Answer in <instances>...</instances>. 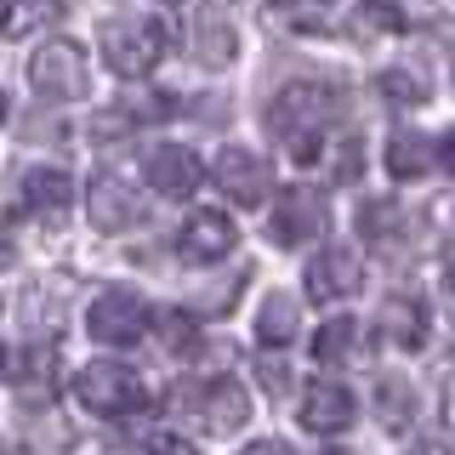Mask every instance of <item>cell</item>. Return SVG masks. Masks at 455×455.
Listing matches in <instances>:
<instances>
[{"mask_svg": "<svg viewBox=\"0 0 455 455\" xmlns=\"http://www.w3.org/2000/svg\"><path fill=\"white\" fill-rule=\"evenodd\" d=\"M353 416H359V404H353V393L341 387V381H307L302 393V427L307 433H347Z\"/></svg>", "mask_w": 455, "mask_h": 455, "instance_id": "obj_15", "label": "cell"}, {"mask_svg": "<svg viewBox=\"0 0 455 455\" xmlns=\"http://www.w3.org/2000/svg\"><path fill=\"white\" fill-rule=\"evenodd\" d=\"M75 398L92 416H108V421H120V416H137L142 404H148V387H142V376L132 364H120V359H92L75 376Z\"/></svg>", "mask_w": 455, "mask_h": 455, "instance_id": "obj_3", "label": "cell"}, {"mask_svg": "<svg viewBox=\"0 0 455 455\" xmlns=\"http://www.w3.org/2000/svg\"><path fill=\"white\" fill-rule=\"evenodd\" d=\"M256 381H262L274 398L291 393V364H284V359H256Z\"/></svg>", "mask_w": 455, "mask_h": 455, "instance_id": "obj_28", "label": "cell"}, {"mask_svg": "<svg viewBox=\"0 0 455 455\" xmlns=\"http://www.w3.org/2000/svg\"><path fill=\"white\" fill-rule=\"evenodd\" d=\"M6 376H12V353L0 347V381H6Z\"/></svg>", "mask_w": 455, "mask_h": 455, "instance_id": "obj_32", "label": "cell"}, {"mask_svg": "<svg viewBox=\"0 0 455 455\" xmlns=\"http://www.w3.org/2000/svg\"><path fill=\"white\" fill-rule=\"evenodd\" d=\"M376 410L387 427H410V416H416V387H410L404 376H387L376 387Z\"/></svg>", "mask_w": 455, "mask_h": 455, "instance_id": "obj_24", "label": "cell"}, {"mask_svg": "<svg viewBox=\"0 0 455 455\" xmlns=\"http://www.w3.org/2000/svg\"><path fill=\"white\" fill-rule=\"evenodd\" d=\"M199 177H205V165H199V154L188 142H160L148 154V188L165 199H188L199 188Z\"/></svg>", "mask_w": 455, "mask_h": 455, "instance_id": "obj_13", "label": "cell"}, {"mask_svg": "<svg viewBox=\"0 0 455 455\" xmlns=\"http://www.w3.org/2000/svg\"><path fill=\"white\" fill-rule=\"evenodd\" d=\"M217 188L234 199V205H267V194H274V165L256 148H234V142H228L217 154Z\"/></svg>", "mask_w": 455, "mask_h": 455, "instance_id": "obj_8", "label": "cell"}, {"mask_svg": "<svg viewBox=\"0 0 455 455\" xmlns=\"http://www.w3.org/2000/svg\"><path fill=\"white\" fill-rule=\"evenodd\" d=\"M68 205H75V177H68L63 165H35L23 177V188H18V199H12V217H35V222H46V228H57L68 217Z\"/></svg>", "mask_w": 455, "mask_h": 455, "instance_id": "obj_7", "label": "cell"}, {"mask_svg": "<svg viewBox=\"0 0 455 455\" xmlns=\"http://www.w3.org/2000/svg\"><path fill=\"white\" fill-rule=\"evenodd\" d=\"M154 313L148 302H142L137 291H125V284H114V291H103L92 307H85V331H92L97 341H108V347H132V341H142L154 331Z\"/></svg>", "mask_w": 455, "mask_h": 455, "instance_id": "obj_5", "label": "cell"}, {"mask_svg": "<svg viewBox=\"0 0 455 455\" xmlns=\"http://www.w3.org/2000/svg\"><path fill=\"white\" fill-rule=\"evenodd\" d=\"M188 52L205 68H222V63L239 57V35H234V23L222 18V6H194L188 12Z\"/></svg>", "mask_w": 455, "mask_h": 455, "instance_id": "obj_14", "label": "cell"}, {"mask_svg": "<svg viewBox=\"0 0 455 455\" xmlns=\"http://www.w3.org/2000/svg\"><path fill=\"white\" fill-rule=\"evenodd\" d=\"M284 28H324L331 23V0H267Z\"/></svg>", "mask_w": 455, "mask_h": 455, "instance_id": "obj_25", "label": "cell"}, {"mask_svg": "<svg viewBox=\"0 0 455 455\" xmlns=\"http://www.w3.org/2000/svg\"><path fill=\"white\" fill-rule=\"evenodd\" d=\"M359 291H364V267H359V256H353V251L324 245L307 262V296L319 307L324 302H347V296H359Z\"/></svg>", "mask_w": 455, "mask_h": 455, "instance_id": "obj_11", "label": "cell"}, {"mask_svg": "<svg viewBox=\"0 0 455 455\" xmlns=\"http://www.w3.org/2000/svg\"><path fill=\"white\" fill-rule=\"evenodd\" d=\"M0 267H6V245H0Z\"/></svg>", "mask_w": 455, "mask_h": 455, "instance_id": "obj_34", "label": "cell"}, {"mask_svg": "<svg viewBox=\"0 0 455 455\" xmlns=\"http://www.w3.org/2000/svg\"><path fill=\"white\" fill-rule=\"evenodd\" d=\"M376 92L387 97V103H398V108H421L427 103V80L404 75V68H387V75L376 80Z\"/></svg>", "mask_w": 455, "mask_h": 455, "instance_id": "obj_26", "label": "cell"}, {"mask_svg": "<svg viewBox=\"0 0 455 455\" xmlns=\"http://www.w3.org/2000/svg\"><path fill=\"white\" fill-rule=\"evenodd\" d=\"M63 12H68V0H0V35L6 40L35 35V28H52Z\"/></svg>", "mask_w": 455, "mask_h": 455, "instance_id": "obj_17", "label": "cell"}, {"mask_svg": "<svg viewBox=\"0 0 455 455\" xmlns=\"http://www.w3.org/2000/svg\"><path fill=\"white\" fill-rule=\"evenodd\" d=\"M410 455H450V450H444V444H438V438H433V444H416Z\"/></svg>", "mask_w": 455, "mask_h": 455, "instance_id": "obj_31", "label": "cell"}, {"mask_svg": "<svg viewBox=\"0 0 455 455\" xmlns=\"http://www.w3.org/2000/svg\"><path fill=\"white\" fill-rule=\"evenodd\" d=\"M239 455H296L291 444H279V438H256V444H245Z\"/></svg>", "mask_w": 455, "mask_h": 455, "instance_id": "obj_30", "label": "cell"}, {"mask_svg": "<svg viewBox=\"0 0 455 455\" xmlns=\"http://www.w3.org/2000/svg\"><path fill=\"white\" fill-rule=\"evenodd\" d=\"M28 85L52 103H80L85 85H92V68H85V52L75 40H46L35 57H28Z\"/></svg>", "mask_w": 455, "mask_h": 455, "instance_id": "obj_4", "label": "cell"}, {"mask_svg": "<svg viewBox=\"0 0 455 455\" xmlns=\"http://www.w3.org/2000/svg\"><path fill=\"white\" fill-rule=\"evenodd\" d=\"M194 416H199V427H205L211 438H234L239 427L251 421V393L239 387L234 376L205 381V387L194 393Z\"/></svg>", "mask_w": 455, "mask_h": 455, "instance_id": "obj_10", "label": "cell"}, {"mask_svg": "<svg viewBox=\"0 0 455 455\" xmlns=\"http://www.w3.org/2000/svg\"><path fill=\"white\" fill-rule=\"evenodd\" d=\"M359 228H364V245L393 251L398 234H404V211H398L393 199H364V205H359Z\"/></svg>", "mask_w": 455, "mask_h": 455, "instance_id": "obj_20", "label": "cell"}, {"mask_svg": "<svg viewBox=\"0 0 455 455\" xmlns=\"http://www.w3.org/2000/svg\"><path fill=\"white\" fill-rule=\"evenodd\" d=\"M0 125H6V92H0Z\"/></svg>", "mask_w": 455, "mask_h": 455, "instance_id": "obj_33", "label": "cell"}, {"mask_svg": "<svg viewBox=\"0 0 455 455\" xmlns=\"http://www.w3.org/2000/svg\"><path fill=\"white\" fill-rule=\"evenodd\" d=\"M347 35L359 40V46L393 40V35H404V12H398L393 0H364V6H353V18H347Z\"/></svg>", "mask_w": 455, "mask_h": 455, "instance_id": "obj_18", "label": "cell"}, {"mask_svg": "<svg viewBox=\"0 0 455 455\" xmlns=\"http://www.w3.org/2000/svg\"><path fill=\"white\" fill-rule=\"evenodd\" d=\"M353 347H359V319H347V313L324 319L319 336H313V353H319V364H341Z\"/></svg>", "mask_w": 455, "mask_h": 455, "instance_id": "obj_22", "label": "cell"}, {"mask_svg": "<svg viewBox=\"0 0 455 455\" xmlns=\"http://www.w3.org/2000/svg\"><path fill=\"white\" fill-rule=\"evenodd\" d=\"M57 347H35L23 359V370H12V376H18V387L28 393V398H57Z\"/></svg>", "mask_w": 455, "mask_h": 455, "instance_id": "obj_23", "label": "cell"}, {"mask_svg": "<svg viewBox=\"0 0 455 455\" xmlns=\"http://www.w3.org/2000/svg\"><path fill=\"white\" fill-rule=\"evenodd\" d=\"M296 319H302L296 296H267L262 313H256V336H262V347H284V341L296 336Z\"/></svg>", "mask_w": 455, "mask_h": 455, "instance_id": "obj_21", "label": "cell"}, {"mask_svg": "<svg viewBox=\"0 0 455 455\" xmlns=\"http://www.w3.org/2000/svg\"><path fill=\"white\" fill-rule=\"evenodd\" d=\"M336 108H341V103H336L331 85H319V80H291L284 92H274V103H267V132H274L302 165H313V154H319L324 125L336 120Z\"/></svg>", "mask_w": 455, "mask_h": 455, "instance_id": "obj_1", "label": "cell"}, {"mask_svg": "<svg viewBox=\"0 0 455 455\" xmlns=\"http://www.w3.org/2000/svg\"><path fill=\"white\" fill-rule=\"evenodd\" d=\"M450 160V137H421V132H398L387 142V171L398 182H410V177H427L433 165H444Z\"/></svg>", "mask_w": 455, "mask_h": 455, "instance_id": "obj_16", "label": "cell"}, {"mask_svg": "<svg viewBox=\"0 0 455 455\" xmlns=\"http://www.w3.org/2000/svg\"><path fill=\"white\" fill-rule=\"evenodd\" d=\"M85 211H92V222L103 228V234H125V228L142 222V188L125 171H97L92 188H85Z\"/></svg>", "mask_w": 455, "mask_h": 455, "instance_id": "obj_6", "label": "cell"}, {"mask_svg": "<svg viewBox=\"0 0 455 455\" xmlns=\"http://www.w3.org/2000/svg\"><path fill=\"white\" fill-rule=\"evenodd\" d=\"M239 245V228L222 211H188V222L177 228V251L182 262H222Z\"/></svg>", "mask_w": 455, "mask_h": 455, "instance_id": "obj_12", "label": "cell"}, {"mask_svg": "<svg viewBox=\"0 0 455 455\" xmlns=\"http://www.w3.org/2000/svg\"><path fill=\"white\" fill-rule=\"evenodd\" d=\"M381 336H387L393 347H421L427 341V307L410 302V296H393V302L381 307Z\"/></svg>", "mask_w": 455, "mask_h": 455, "instance_id": "obj_19", "label": "cell"}, {"mask_svg": "<svg viewBox=\"0 0 455 455\" xmlns=\"http://www.w3.org/2000/svg\"><path fill=\"white\" fill-rule=\"evenodd\" d=\"M194 313H165V319H160V341H165V347L171 353H182V347H194Z\"/></svg>", "mask_w": 455, "mask_h": 455, "instance_id": "obj_27", "label": "cell"}, {"mask_svg": "<svg viewBox=\"0 0 455 455\" xmlns=\"http://www.w3.org/2000/svg\"><path fill=\"white\" fill-rule=\"evenodd\" d=\"M97 52L120 80H142L165 52V23L148 18V12H125V18H108L97 28Z\"/></svg>", "mask_w": 455, "mask_h": 455, "instance_id": "obj_2", "label": "cell"}, {"mask_svg": "<svg viewBox=\"0 0 455 455\" xmlns=\"http://www.w3.org/2000/svg\"><path fill=\"white\" fill-rule=\"evenodd\" d=\"M137 455H194V444H188V438H177V433H148Z\"/></svg>", "mask_w": 455, "mask_h": 455, "instance_id": "obj_29", "label": "cell"}, {"mask_svg": "<svg viewBox=\"0 0 455 455\" xmlns=\"http://www.w3.org/2000/svg\"><path fill=\"white\" fill-rule=\"evenodd\" d=\"M324 228V194L319 188H279V205L274 217H267V239L274 245H302V239H313Z\"/></svg>", "mask_w": 455, "mask_h": 455, "instance_id": "obj_9", "label": "cell"}]
</instances>
